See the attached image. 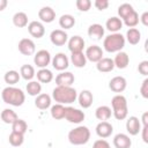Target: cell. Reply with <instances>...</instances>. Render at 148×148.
I'll return each instance as SVG.
<instances>
[{"label":"cell","mask_w":148,"mask_h":148,"mask_svg":"<svg viewBox=\"0 0 148 148\" xmlns=\"http://www.w3.org/2000/svg\"><path fill=\"white\" fill-rule=\"evenodd\" d=\"M140 94L143 98H148V79H145L140 87Z\"/></svg>","instance_id":"obj_43"},{"label":"cell","mask_w":148,"mask_h":148,"mask_svg":"<svg viewBox=\"0 0 148 148\" xmlns=\"http://www.w3.org/2000/svg\"><path fill=\"white\" fill-rule=\"evenodd\" d=\"M94 5H95V7H96L98 10H104V9H106V8L109 7L110 3H109L108 0H95Z\"/></svg>","instance_id":"obj_45"},{"label":"cell","mask_w":148,"mask_h":148,"mask_svg":"<svg viewBox=\"0 0 148 148\" xmlns=\"http://www.w3.org/2000/svg\"><path fill=\"white\" fill-rule=\"evenodd\" d=\"M88 36L92 39H102V37L104 36V27L99 23H92L89 25L88 28Z\"/></svg>","instance_id":"obj_22"},{"label":"cell","mask_w":148,"mask_h":148,"mask_svg":"<svg viewBox=\"0 0 148 148\" xmlns=\"http://www.w3.org/2000/svg\"><path fill=\"white\" fill-rule=\"evenodd\" d=\"M90 139V131L87 126H77L68 132V141L74 146L86 145Z\"/></svg>","instance_id":"obj_5"},{"label":"cell","mask_w":148,"mask_h":148,"mask_svg":"<svg viewBox=\"0 0 148 148\" xmlns=\"http://www.w3.org/2000/svg\"><path fill=\"white\" fill-rule=\"evenodd\" d=\"M92 148H111V147H110V143H109L106 140H104V139H98V140H96V141L94 142Z\"/></svg>","instance_id":"obj_44"},{"label":"cell","mask_w":148,"mask_h":148,"mask_svg":"<svg viewBox=\"0 0 148 148\" xmlns=\"http://www.w3.org/2000/svg\"><path fill=\"white\" fill-rule=\"evenodd\" d=\"M87 60L91 62H97L103 58V50L98 45H90L87 47L86 53H84Z\"/></svg>","instance_id":"obj_11"},{"label":"cell","mask_w":148,"mask_h":148,"mask_svg":"<svg viewBox=\"0 0 148 148\" xmlns=\"http://www.w3.org/2000/svg\"><path fill=\"white\" fill-rule=\"evenodd\" d=\"M28 130V124L25 123V120L23 119H17L12 124V132L15 133H20V134H24Z\"/></svg>","instance_id":"obj_37"},{"label":"cell","mask_w":148,"mask_h":148,"mask_svg":"<svg viewBox=\"0 0 148 148\" xmlns=\"http://www.w3.org/2000/svg\"><path fill=\"white\" fill-rule=\"evenodd\" d=\"M141 39V32L139 31V29L136 28H130L126 32V38L125 40H127L131 45H136L139 44Z\"/></svg>","instance_id":"obj_27"},{"label":"cell","mask_w":148,"mask_h":148,"mask_svg":"<svg viewBox=\"0 0 148 148\" xmlns=\"http://www.w3.org/2000/svg\"><path fill=\"white\" fill-rule=\"evenodd\" d=\"M51 117L56 120H60L65 118V106L62 104H54L51 106Z\"/></svg>","instance_id":"obj_34"},{"label":"cell","mask_w":148,"mask_h":148,"mask_svg":"<svg viewBox=\"0 0 148 148\" xmlns=\"http://www.w3.org/2000/svg\"><path fill=\"white\" fill-rule=\"evenodd\" d=\"M20 75L27 80V81H31L34 79V76L36 75V72H35V68L34 66L29 65V64H25V65H22L21 68H20Z\"/></svg>","instance_id":"obj_31"},{"label":"cell","mask_w":148,"mask_h":148,"mask_svg":"<svg viewBox=\"0 0 148 148\" xmlns=\"http://www.w3.org/2000/svg\"><path fill=\"white\" fill-rule=\"evenodd\" d=\"M105 28L109 31H111L112 34H116V32H118L123 28V21L118 16H111V17H109L106 20Z\"/></svg>","instance_id":"obj_25"},{"label":"cell","mask_w":148,"mask_h":148,"mask_svg":"<svg viewBox=\"0 0 148 148\" xmlns=\"http://www.w3.org/2000/svg\"><path fill=\"white\" fill-rule=\"evenodd\" d=\"M138 71L140 74H142L145 76L148 75V60H142L138 66Z\"/></svg>","instance_id":"obj_42"},{"label":"cell","mask_w":148,"mask_h":148,"mask_svg":"<svg viewBox=\"0 0 148 148\" xmlns=\"http://www.w3.org/2000/svg\"><path fill=\"white\" fill-rule=\"evenodd\" d=\"M13 23L17 28H24L28 25V15L24 12H17L13 16Z\"/></svg>","instance_id":"obj_30"},{"label":"cell","mask_w":148,"mask_h":148,"mask_svg":"<svg viewBox=\"0 0 148 148\" xmlns=\"http://www.w3.org/2000/svg\"><path fill=\"white\" fill-rule=\"evenodd\" d=\"M17 49H18L20 53H22L23 56H32L36 51V45L32 39L22 38L17 44Z\"/></svg>","instance_id":"obj_9"},{"label":"cell","mask_w":148,"mask_h":148,"mask_svg":"<svg viewBox=\"0 0 148 148\" xmlns=\"http://www.w3.org/2000/svg\"><path fill=\"white\" fill-rule=\"evenodd\" d=\"M28 31L29 34L35 38H42L45 34L44 24L39 21H31L28 24Z\"/></svg>","instance_id":"obj_15"},{"label":"cell","mask_w":148,"mask_h":148,"mask_svg":"<svg viewBox=\"0 0 148 148\" xmlns=\"http://www.w3.org/2000/svg\"><path fill=\"white\" fill-rule=\"evenodd\" d=\"M74 24H75V18L71 14H64L59 18V25L62 28V30L71 29L74 27Z\"/></svg>","instance_id":"obj_32"},{"label":"cell","mask_w":148,"mask_h":148,"mask_svg":"<svg viewBox=\"0 0 148 148\" xmlns=\"http://www.w3.org/2000/svg\"><path fill=\"white\" fill-rule=\"evenodd\" d=\"M126 130L130 135H136L141 131V121L139 120L138 117L131 116L126 120Z\"/></svg>","instance_id":"obj_18"},{"label":"cell","mask_w":148,"mask_h":148,"mask_svg":"<svg viewBox=\"0 0 148 148\" xmlns=\"http://www.w3.org/2000/svg\"><path fill=\"white\" fill-rule=\"evenodd\" d=\"M140 132L142 133V140H143V142L148 143V126H142Z\"/></svg>","instance_id":"obj_46"},{"label":"cell","mask_w":148,"mask_h":148,"mask_svg":"<svg viewBox=\"0 0 148 148\" xmlns=\"http://www.w3.org/2000/svg\"><path fill=\"white\" fill-rule=\"evenodd\" d=\"M20 77H21L20 73H18L17 71L12 69V71H8V72L5 73L3 80H5V82L8 83L9 86H13V84H15V83H17V82L20 81Z\"/></svg>","instance_id":"obj_36"},{"label":"cell","mask_w":148,"mask_h":148,"mask_svg":"<svg viewBox=\"0 0 148 148\" xmlns=\"http://www.w3.org/2000/svg\"><path fill=\"white\" fill-rule=\"evenodd\" d=\"M71 61H72V64L75 67L82 68L87 64V58H86V56H84L83 52H75V53H72L71 54Z\"/></svg>","instance_id":"obj_29"},{"label":"cell","mask_w":148,"mask_h":148,"mask_svg":"<svg viewBox=\"0 0 148 148\" xmlns=\"http://www.w3.org/2000/svg\"><path fill=\"white\" fill-rule=\"evenodd\" d=\"M96 68H97V71L101 72V73H109V72L113 71V68H114L113 59L103 57L99 61L96 62Z\"/></svg>","instance_id":"obj_21"},{"label":"cell","mask_w":148,"mask_h":148,"mask_svg":"<svg viewBox=\"0 0 148 148\" xmlns=\"http://www.w3.org/2000/svg\"><path fill=\"white\" fill-rule=\"evenodd\" d=\"M111 106H112V114L117 120H124L127 118L128 114V106H127V99L125 96L117 94L111 99Z\"/></svg>","instance_id":"obj_3"},{"label":"cell","mask_w":148,"mask_h":148,"mask_svg":"<svg viewBox=\"0 0 148 148\" xmlns=\"http://www.w3.org/2000/svg\"><path fill=\"white\" fill-rule=\"evenodd\" d=\"M113 64H114V67L119 68V69H125L128 64H130V57L126 52L124 51H120L116 54L114 59H113Z\"/></svg>","instance_id":"obj_23"},{"label":"cell","mask_w":148,"mask_h":148,"mask_svg":"<svg viewBox=\"0 0 148 148\" xmlns=\"http://www.w3.org/2000/svg\"><path fill=\"white\" fill-rule=\"evenodd\" d=\"M141 121H142V125H143V126H148V112H147V111L142 113Z\"/></svg>","instance_id":"obj_48"},{"label":"cell","mask_w":148,"mask_h":148,"mask_svg":"<svg viewBox=\"0 0 148 148\" xmlns=\"http://www.w3.org/2000/svg\"><path fill=\"white\" fill-rule=\"evenodd\" d=\"M8 141L13 147H20L23 142H24V134H20V133H15L12 132L8 136Z\"/></svg>","instance_id":"obj_38"},{"label":"cell","mask_w":148,"mask_h":148,"mask_svg":"<svg viewBox=\"0 0 148 148\" xmlns=\"http://www.w3.org/2000/svg\"><path fill=\"white\" fill-rule=\"evenodd\" d=\"M36 76L39 83H50L53 80V73L47 68H40L36 73Z\"/></svg>","instance_id":"obj_28"},{"label":"cell","mask_w":148,"mask_h":148,"mask_svg":"<svg viewBox=\"0 0 148 148\" xmlns=\"http://www.w3.org/2000/svg\"><path fill=\"white\" fill-rule=\"evenodd\" d=\"M75 5L80 12H88L91 7V1L90 0H76Z\"/></svg>","instance_id":"obj_41"},{"label":"cell","mask_w":148,"mask_h":148,"mask_svg":"<svg viewBox=\"0 0 148 148\" xmlns=\"http://www.w3.org/2000/svg\"><path fill=\"white\" fill-rule=\"evenodd\" d=\"M1 98L6 104L13 106H21L25 101V95L21 89L13 86H8L2 90Z\"/></svg>","instance_id":"obj_2"},{"label":"cell","mask_w":148,"mask_h":148,"mask_svg":"<svg viewBox=\"0 0 148 148\" xmlns=\"http://www.w3.org/2000/svg\"><path fill=\"white\" fill-rule=\"evenodd\" d=\"M51 96L47 94H39L35 98V106L39 110H46L51 106Z\"/></svg>","instance_id":"obj_24"},{"label":"cell","mask_w":148,"mask_h":148,"mask_svg":"<svg viewBox=\"0 0 148 148\" xmlns=\"http://www.w3.org/2000/svg\"><path fill=\"white\" fill-rule=\"evenodd\" d=\"M123 21H124V24L126 27H128V28H135L136 24L139 23V14L134 10L127 17H125Z\"/></svg>","instance_id":"obj_40"},{"label":"cell","mask_w":148,"mask_h":148,"mask_svg":"<svg viewBox=\"0 0 148 148\" xmlns=\"http://www.w3.org/2000/svg\"><path fill=\"white\" fill-rule=\"evenodd\" d=\"M132 12H134V9H133V6L131 5V3H127V2H125V3H121L119 7H118V15H119V18L121 20H124L125 17H127Z\"/></svg>","instance_id":"obj_39"},{"label":"cell","mask_w":148,"mask_h":148,"mask_svg":"<svg viewBox=\"0 0 148 148\" xmlns=\"http://www.w3.org/2000/svg\"><path fill=\"white\" fill-rule=\"evenodd\" d=\"M111 114H112V110L110 106L108 105H101L96 109L95 111V116L98 120L101 121H106L111 118Z\"/></svg>","instance_id":"obj_26"},{"label":"cell","mask_w":148,"mask_h":148,"mask_svg":"<svg viewBox=\"0 0 148 148\" xmlns=\"http://www.w3.org/2000/svg\"><path fill=\"white\" fill-rule=\"evenodd\" d=\"M50 39H51V43L56 46H62L67 43L68 40V35L65 30L62 29H56L51 32L50 35Z\"/></svg>","instance_id":"obj_10"},{"label":"cell","mask_w":148,"mask_h":148,"mask_svg":"<svg viewBox=\"0 0 148 148\" xmlns=\"http://www.w3.org/2000/svg\"><path fill=\"white\" fill-rule=\"evenodd\" d=\"M126 87H127V81L124 76H120V75L112 77L109 82V88L111 89V91L117 94L123 92L126 89Z\"/></svg>","instance_id":"obj_12"},{"label":"cell","mask_w":148,"mask_h":148,"mask_svg":"<svg viewBox=\"0 0 148 148\" xmlns=\"http://www.w3.org/2000/svg\"><path fill=\"white\" fill-rule=\"evenodd\" d=\"M27 92L30 95V96H38L42 91V84L38 82V81H29L27 83Z\"/></svg>","instance_id":"obj_35"},{"label":"cell","mask_w":148,"mask_h":148,"mask_svg":"<svg viewBox=\"0 0 148 148\" xmlns=\"http://www.w3.org/2000/svg\"><path fill=\"white\" fill-rule=\"evenodd\" d=\"M0 117H1V120H2L5 124H10V125H12L15 120L18 119L16 112H15L14 110H12V109H5L3 111H1Z\"/></svg>","instance_id":"obj_33"},{"label":"cell","mask_w":148,"mask_h":148,"mask_svg":"<svg viewBox=\"0 0 148 148\" xmlns=\"http://www.w3.org/2000/svg\"><path fill=\"white\" fill-rule=\"evenodd\" d=\"M75 81V76L73 73L71 72H60L57 76H56V83L57 86H61V87H72V84Z\"/></svg>","instance_id":"obj_13"},{"label":"cell","mask_w":148,"mask_h":148,"mask_svg":"<svg viewBox=\"0 0 148 148\" xmlns=\"http://www.w3.org/2000/svg\"><path fill=\"white\" fill-rule=\"evenodd\" d=\"M95 130H96V134L99 138L106 139V138L111 136V134L113 132V126L109 121H99Z\"/></svg>","instance_id":"obj_16"},{"label":"cell","mask_w":148,"mask_h":148,"mask_svg":"<svg viewBox=\"0 0 148 148\" xmlns=\"http://www.w3.org/2000/svg\"><path fill=\"white\" fill-rule=\"evenodd\" d=\"M51 62H52V66L53 68H56L57 71H60V72H64L65 69L68 68L69 66V59L67 58V56L62 52H59L57 53L52 59H51Z\"/></svg>","instance_id":"obj_8"},{"label":"cell","mask_w":148,"mask_h":148,"mask_svg":"<svg viewBox=\"0 0 148 148\" xmlns=\"http://www.w3.org/2000/svg\"><path fill=\"white\" fill-rule=\"evenodd\" d=\"M77 101H79V104H80L81 108L88 109V108L91 106V104L94 102V95L90 90L84 89L77 95Z\"/></svg>","instance_id":"obj_17"},{"label":"cell","mask_w":148,"mask_h":148,"mask_svg":"<svg viewBox=\"0 0 148 148\" xmlns=\"http://www.w3.org/2000/svg\"><path fill=\"white\" fill-rule=\"evenodd\" d=\"M52 98L58 104H71L77 98V92L73 87H61L57 86L52 91Z\"/></svg>","instance_id":"obj_1"},{"label":"cell","mask_w":148,"mask_h":148,"mask_svg":"<svg viewBox=\"0 0 148 148\" xmlns=\"http://www.w3.org/2000/svg\"><path fill=\"white\" fill-rule=\"evenodd\" d=\"M86 118L83 111L75 109L73 106H65V119L73 124H80Z\"/></svg>","instance_id":"obj_6"},{"label":"cell","mask_w":148,"mask_h":148,"mask_svg":"<svg viewBox=\"0 0 148 148\" xmlns=\"http://www.w3.org/2000/svg\"><path fill=\"white\" fill-rule=\"evenodd\" d=\"M68 50L71 51V53H75V52H83L84 49V39L79 36L75 35L73 37H71L68 40Z\"/></svg>","instance_id":"obj_14"},{"label":"cell","mask_w":148,"mask_h":148,"mask_svg":"<svg viewBox=\"0 0 148 148\" xmlns=\"http://www.w3.org/2000/svg\"><path fill=\"white\" fill-rule=\"evenodd\" d=\"M8 5V1L7 0H0V12H2Z\"/></svg>","instance_id":"obj_49"},{"label":"cell","mask_w":148,"mask_h":148,"mask_svg":"<svg viewBox=\"0 0 148 148\" xmlns=\"http://www.w3.org/2000/svg\"><path fill=\"white\" fill-rule=\"evenodd\" d=\"M125 37L120 32L116 34H110L106 36L103 40V47L106 52L109 53H114V52H120L124 46H125Z\"/></svg>","instance_id":"obj_4"},{"label":"cell","mask_w":148,"mask_h":148,"mask_svg":"<svg viewBox=\"0 0 148 148\" xmlns=\"http://www.w3.org/2000/svg\"><path fill=\"white\" fill-rule=\"evenodd\" d=\"M113 146L116 148H131L132 140L125 133H118L113 138Z\"/></svg>","instance_id":"obj_20"},{"label":"cell","mask_w":148,"mask_h":148,"mask_svg":"<svg viewBox=\"0 0 148 148\" xmlns=\"http://www.w3.org/2000/svg\"><path fill=\"white\" fill-rule=\"evenodd\" d=\"M34 62L39 68H46L47 65L51 62V54L47 50H39L35 53Z\"/></svg>","instance_id":"obj_7"},{"label":"cell","mask_w":148,"mask_h":148,"mask_svg":"<svg viewBox=\"0 0 148 148\" xmlns=\"http://www.w3.org/2000/svg\"><path fill=\"white\" fill-rule=\"evenodd\" d=\"M38 17L44 23H51L56 18V12L50 6H44L38 10Z\"/></svg>","instance_id":"obj_19"},{"label":"cell","mask_w":148,"mask_h":148,"mask_svg":"<svg viewBox=\"0 0 148 148\" xmlns=\"http://www.w3.org/2000/svg\"><path fill=\"white\" fill-rule=\"evenodd\" d=\"M139 21H141V23H142L145 27H147V25H148V12H143V13L141 14V16L139 17Z\"/></svg>","instance_id":"obj_47"}]
</instances>
